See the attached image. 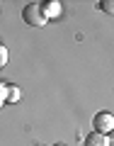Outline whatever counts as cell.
I'll use <instances>...</instances> for the list:
<instances>
[{"mask_svg": "<svg viewBox=\"0 0 114 146\" xmlns=\"http://www.w3.org/2000/svg\"><path fill=\"white\" fill-rule=\"evenodd\" d=\"M22 20L29 27H44L46 25V15H44L42 3H29V5L22 10Z\"/></svg>", "mask_w": 114, "mask_h": 146, "instance_id": "obj_1", "label": "cell"}, {"mask_svg": "<svg viewBox=\"0 0 114 146\" xmlns=\"http://www.w3.org/2000/svg\"><path fill=\"white\" fill-rule=\"evenodd\" d=\"M20 100H22V90L17 88V85H7V95H5V102L15 105V102H20Z\"/></svg>", "mask_w": 114, "mask_h": 146, "instance_id": "obj_5", "label": "cell"}, {"mask_svg": "<svg viewBox=\"0 0 114 146\" xmlns=\"http://www.w3.org/2000/svg\"><path fill=\"white\" fill-rule=\"evenodd\" d=\"M0 107H3V102H0Z\"/></svg>", "mask_w": 114, "mask_h": 146, "instance_id": "obj_9", "label": "cell"}, {"mask_svg": "<svg viewBox=\"0 0 114 146\" xmlns=\"http://www.w3.org/2000/svg\"><path fill=\"white\" fill-rule=\"evenodd\" d=\"M100 7H102L107 15H112V12H114V3H112V0H104V3H100Z\"/></svg>", "mask_w": 114, "mask_h": 146, "instance_id": "obj_6", "label": "cell"}, {"mask_svg": "<svg viewBox=\"0 0 114 146\" xmlns=\"http://www.w3.org/2000/svg\"><path fill=\"white\" fill-rule=\"evenodd\" d=\"M34 146H44V144H34Z\"/></svg>", "mask_w": 114, "mask_h": 146, "instance_id": "obj_8", "label": "cell"}, {"mask_svg": "<svg viewBox=\"0 0 114 146\" xmlns=\"http://www.w3.org/2000/svg\"><path fill=\"white\" fill-rule=\"evenodd\" d=\"M53 146H66V144H61V141H58V144H53Z\"/></svg>", "mask_w": 114, "mask_h": 146, "instance_id": "obj_7", "label": "cell"}, {"mask_svg": "<svg viewBox=\"0 0 114 146\" xmlns=\"http://www.w3.org/2000/svg\"><path fill=\"white\" fill-rule=\"evenodd\" d=\"M92 127L97 134H109L114 129V115L112 112H97L92 117Z\"/></svg>", "mask_w": 114, "mask_h": 146, "instance_id": "obj_2", "label": "cell"}, {"mask_svg": "<svg viewBox=\"0 0 114 146\" xmlns=\"http://www.w3.org/2000/svg\"><path fill=\"white\" fill-rule=\"evenodd\" d=\"M44 15H46V20L49 17H58L61 15V3H56V0H49V3H44Z\"/></svg>", "mask_w": 114, "mask_h": 146, "instance_id": "obj_4", "label": "cell"}, {"mask_svg": "<svg viewBox=\"0 0 114 146\" xmlns=\"http://www.w3.org/2000/svg\"><path fill=\"white\" fill-rule=\"evenodd\" d=\"M83 146H109V136L107 134H97V131H92V134L85 136V144Z\"/></svg>", "mask_w": 114, "mask_h": 146, "instance_id": "obj_3", "label": "cell"}]
</instances>
